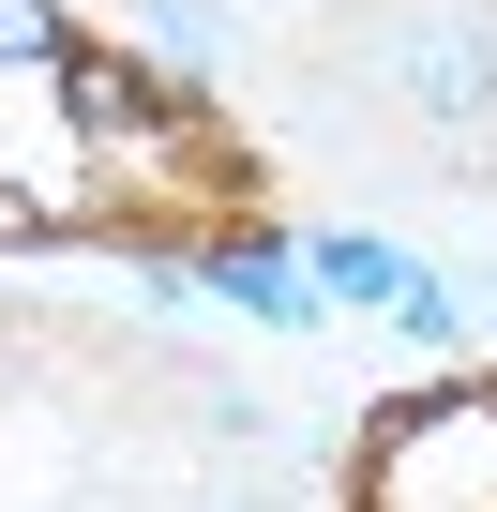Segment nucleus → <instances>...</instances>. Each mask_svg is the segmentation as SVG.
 <instances>
[{
  "mask_svg": "<svg viewBox=\"0 0 497 512\" xmlns=\"http://www.w3.org/2000/svg\"><path fill=\"white\" fill-rule=\"evenodd\" d=\"M362 512H497V377L392 407L362 452Z\"/></svg>",
  "mask_w": 497,
  "mask_h": 512,
  "instance_id": "obj_1",
  "label": "nucleus"
},
{
  "mask_svg": "<svg viewBox=\"0 0 497 512\" xmlns=\"http://www.w3.org/2000/svg\"><path fill=\"white\" fill-rule=\"evenodd\" d=\"M377 61H392V91H407L422 121H482V106H497V16H407Z\"/></svg>",
  "mask_w": 497,
  "mask_h": 512,
  "instance_id": "obj_2",
  "label": "nucleus"
},
{
  "mask_svg": "<svg viewBox=\"0 0 497 512\" xmlns=\"http://www.w3.org/2000/svg\"><path fill=\"white\" fill-rule=\"evenodd\" d=\"M211 287H226L241 317H272V332L317 317V287H302V256H287V241H211Z\"/></svg>",
  "mask_w": 497,
  "mask_h": 512,
  "instance_id": "obj_3",
  "label": "nucleus"
},
{
  "mask_svg": "<svg viewBox=\"0 0 497 512\" xmlns=\"http://www.w3.org/2000/svg\"><path fill=\"white\" fill-rule=\"evenodd\" d=\"M302 272H317V287H347V302H377V317H392V302H407V287H422V256H392V241H317V256H302Z\"/></svg>",
  "mask_w": 497,
  "mask_h": 512,
  "instance_id": "obj_4",
  "label": "nucleus"
},
{
  "mask_svg": "<svg viewBox=\"0 0 497 512\" xmlns=\"http://www.w3.org/2000/svg\"><path fill=\"white\" fill-rule=\"evenodd\" d=\"M61 61H76V31L46 0H0V76H61Z\"/></svg>",
  "mask_w": 497,
  "mask_h": 512,
  "instance_id": "obj_5",
  "label": "nucleus"
},
{
  "mask_svg": "<svg viewBox=\"0 0 497 512\" xmlns=\"http://www.w3.org/2000/svg\"><path fill=\"white\" fill-rule=\"evenodd\" d=\"M136 16H151L166 46H211V0H136Z\"/></svg>",
  "mask_w": 497,
  "mask_h": 512,
  "instance_id": "obj_6",
  "label": "nucleus"
},
{
  "mask_svg": "<svg viewBox=\"0 0 497 512\" xmlns=\"http://www.w3.org/2000/svg\"><path fill=\"white\" fill-rule=\"evenodd\" d=\"M211 512H287V497H211Z\"/></svg>",
  "mask_w": 497,
  "mask_h": 512,
  "instance_id": "obj_7",
  "label": "nucleus"
}]
</instances>
